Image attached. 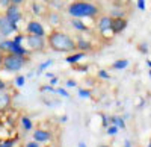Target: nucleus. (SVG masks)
Listing matches in <instances>:
<instances>
[{
	"label": "nucleus",
	"mask_w": 151,
	"mask_h": 147,
	"mask_svg": "<svg viewBox=\"0 0 151 147\" xmlns=\"http://www.w3.org/2000/svg\"><path fill=\"white\" fill-rule=\"evenodd\" d=\"M98 76L101 77V79H109V77H110V76L107 75V71H104V70H100V71H98Z\"/></svg>",
	"instance_id": "obj_23"
},
{
	"label": "nucleus",
	"mask_w": 151,
	"mask_h": 147,
	"mask_svg": "<svg viewBox=\"0 0 151 147\" xmlns=\"http://www.w3.org/2000/svg\"><path fill=\"white\" fill-rule=\"evenodd\" d=\"M67 87H68V88L76 87V80H68V82H67Z\"/></svg>",
	"instance_id": "obj_31"
},
{
	"label": "nucleus",
	"mask_w": 151,
	"mask_h": 147,
	"mask_svg": "<svg viewBox=\"0 0 151 147\" xmlns=\"http://www.w3.org/2000/svg\"><path fill=\"white\" fill-rule=\"evenodd\" d=\"M127 20L122 18V17H116V18H112V24H110V29L113 33H121L125 28H127Z\"/></svg>",
	"instance_id": "obj_7"
},
{
	"label": "nucleus",
	"mask_w": 151,
	"mask_h": 147,
	"mask_svg": "<svg viewBox=\"0 0 151 147\" xmlns=\"http://www.w3.org/2000/svg\"><path fill=\"white\" fill-rule=\"evenodd\" d=\"M112 123L115 125L118 129H119V127H121V129L125 127V123H124V120H122L121 117H112Z\"/></svg>",
	"instance_id": "obj_16"
},
{
	"label": "nucleus",
	"mask_w": 151,
	"mask_h": 147,
	"mask_svg": "<svg viewBox=\"0 0 151 147\" xmlns=\"http://www.w3.org/2000/svg\"><path fill=\"white\" fill-rule=\"evenodd\" d=\"M71 24H73V28L77 29V30H88V28L80 21V18H74V20L71 21Z\"/></svg>",
	"instance_id": "obj_14"
},
{
	"label": "nucleus",
	"mask_w": 151,
	"mask_h": 147,
	"mask_svg": "<svg viewBox=\"0 0 151 147\" xmlns=\"http://www.w3.org/2000/svg\"><path fill=\"white\" fill-rule=\"evenodd\" d=\"M9 103H11V96L2 90L0 91V111H5L9 106Z\"/></svg>",
	"instance_id": "obj_11"
},
{
	"label": "nucleus",
	"mask_w": 151,
	"mask_h": 147,
	"mask_svg": "<svg viewBox=\"0 0 151 147\" xmlns=\"http://www.w3.org/2000/svg\"><path fill=\"white\" fill-rule=\"evenodd\" d=\"M2 64H3V68L8 71H18L24 65V58L14 53H8L6 56H3Z\"/></svg>",
	"instance_id": "obj_3"
},
{
	"label": "nucleus",
	"mask_w": 151,
	"mask_h": 147,
	"mask_svg": "<svg viewBox=\"0 0 151 147\" xmlns=\"http://www.w3.org/2000/svg\"><path fill=\"white\" fill-rule=\"evenodd\" d=\"M76 49H82V50H88V49H91V44L85 41V40H79L76 43Z\"/></svg>",
	"instance_id": "obj_15"
},
{
	"label": "nucleus",
	"mask_w": 151,
	"mask_h": 147,
	"mask_svg": "<svg viewBox=\"0 0 151 147\" xmlns=\"http://www.w3.org/2000/svg\"><path fill=\"white\" fill-rule=\"evenodd\" d=\"M17 30H18L17 24L11 23L6 17H2V18H0V35L8 36V35H11L12 32H17Z\"/></svg>",
	"instance_id": "obj_5"
},
{
	"label": "nucleus",
	"mask_w": 151,
	"mask_h": 147,
	"mask_svg": "<svg viewBox=\"0 0 151 147\" xmlns=\"http://www.w3.org/2000/svg\"><path fill=\"white\" fill-rule=\"evenodd\" d=\"M79 147H86V144H85V143L82 141V143H79Z\"/></svg>",
	"instance_id": "obj_39"
},
{
	"label": "nucleus",
	"mask_w": 151,
	"mask_h": 147,
	"mask_svg": "<svg viewBox=\"0 0 151 147\" xmlns=\"http://www.w3.org/2000/svg\"><path fill=\"white\" fill-rule=\"evenodd\" d=\"M5 17H6L11 23L17 24V23L20 21V18H21V12H20L18 6L14 5V3H11V5L6 8V15H5Z\"/></svg>",
	"instance_id": "obj_6"
},
{
	"label": "nucleus",
	"mask_w": 151,
	"mask_h": 147,
	"mask_svg": "<svg viewBox=\"0 0 151 147\" xmlns=\"http://www.w3.org/2000/svg\"><path fill=\"white\" fill-rule=\"evenodd\" d=\"M68 14L74 18L95 17L98 14V8L89 2H74L68 6Z\"/></svg>",
	"instance_id": "obj_2"
},
{
	"label": "nucleus",
	"mask_w": 151,
	"mask_h": 147,
	"mask_svg": "<svg viewBox=\"0 0 151 147\" xmlns=\"http://www.w3.org/2000/svg\"><path fill=\"white\" fill-rule=\"evenodd\" d=\"M50 138H52L50 132L42 130V129H36L35 133H33V141H36V143H45V141H48Z\"/></svg>",
	"instance_id": "obj_9"
},
{
	"label": "nucleus",
	"mask_w": 151,
	"mask_h": 147,
	"mask_svg": "<svg viewBox=\"0 0 151 147\" xmlns=\"http://www.w3.org/2000/svg\"><path fill=\"white\" fill-rule=\"evenodd\" d=\"M85 58V53L83 52H80V53H74V55H71V56H68L65 61L68 64H76V62H79L80 59H83Z\"/></svg>",
	"instance_id": "obj_12"
},
{
	"label": "nucleus",
	"mask_w": 151,
	"mask_h": 147,
	"mask_svg": "<svg viewBox=\"0 0 151 147\" xmlns=\"http://www.w3.org/2000/svg\"><path fill=\"white\" fill-rule=\"evenodd\" d=\"M24 82H26V77H24V76H18V77L15 79V85H17L18 88L24 87Z\"/></svg>",
	"instance_id": "obj_18"
},
{
	"label": "nucleus",
	"mask_w": 151,
	"mask_h": 147,
	"mask_svg": "<svg viewBox=\"0 0 151 147\" xmlns=\"http://www.w3.org/2000/svg\"><path fill=\"white\" fill-rule=\"evenodd\" d=\"M103 126H107V118L103 115Z\"/></svg>",
	"instance_id": "obj_36"
},
{
	"label": "nucleus",
	"mask_w": 151,
	"mask_h": 147,
	"mask_svg": "<svg viewBox=\"0 0 151 147\" xmlns=\"http://www.w3.org/2000/svg\"><path fill=\"white\" fill-rule=\"evenodd\" d=\"M11 5V0H0V6H3V8H8Z\"/></svg>",
	"instance_id": "obj_29"
},
{
	"label": "nucleus",
	"mask_w": 151,
	"mask_h": 147,
	"mask_svg": "<svg viewBox=\"0 0 151 147\" xmlns=\"http://www.w3.org/2000/svg\"><path fill=\"white\" fill-rule=\"evenodd\" d=\"M5 87H6V85H5V82H3L2 79H0V91H2V90H5Z\"/></svg>",
	"instance_id": "obj_33"
},
{
	"label": "nucleus",
	"mask_w": 151,
	"mask_h": 147,
	"mask_svg": "<svg viewBox=\"0 0 151 147\" xmlns=\"http://www.w3.org/2000/svg\"><path fill=\"white\" fill-rule=\"evenodd\" d=\"M48 44L55 52L60 53H70L76 50V41L64 32H52L48 36Z\"/></svg>",
	"instance_id": "obj_1"
},
{
	"label": "nucleus",
	"mask_w": 151,
	"mask_h": 147,
	"mask_svg": "<svg viewBox=\"0 0 151 147\" xmlns=\"http://www.w3.org/2000/svg\"><path fill=\"white\" fill-rule=\"evenodd\" d=\"M47 147H48V146H47Z\"/></svg>",
	"instance_id": "obj_41"
},
{
	"label": "nucleus",
	"mask_w": 151,
	"mask_h": 147,
	"mask_svg": "<svg viewBox=\"0 0 151 147\" xmlns=\"http://www.w3.org/2000/svg\"><path fill=\"white\" fill-rule=\"evenodd\" d=\"M52 64H53V61H50V59H48V61H47V62H44V64H41V65H40V71H42V70H45L47 67H50V65H52Z\"/></svg>",
	"instance_id": "obj_22"
},
{
	"label": "nucleus",
	"mask_w": 151,
	"mask_h": 147,
	"mask_svg": "<svg viewBox=\"0 0 151 147\" xmlns=\"http://www.w3.org/2000/svg\"><path fill=\"white\" fill-rule=\"evenodd\" d=\"M139 49H141L142 53H148V44H147V43H145V44H141Z\"/></svg>",
	"instance_id": "obj_28"
},
{
	"label": "nucleus",
	"mask_w": 151,
	"mask_h": 147,
	"mask_svg": "<svg viewBox=\"0 0 151 147\" xmlns=\"http://www.w3.org/2000/svg\"><path fill=\"white\" fill-rule=\"evenodd\" d=\"M129 61L127 59H119V61H116V62H113V68L115 70H122V68H125V67H129Z\"/></svg>",
	"instance_id": "obj_13"
},
{
	"label": "nucleus",
	"mask_w": 151,
	"mask_h": 147,
	"mask_svg": "<svg viewBox=\"0 0 151 147\" xmlns=\"http://www.w3.org/2000/svg\"><path fill=\"white\" fill-rule=\"evenodd\" d=\"M55 93H56V94H60V96H64V97H70V94H68L64 88H58V90H55Z\"/></svg>",
	"instance_id": "obj_21"
},
{
	"label": "nucleus",
	"mask_w": 151,
	"mask_h": 147,
	"mask_svg": "<svg viewBox=\"0 0 151 147\" xmlns=\"http://www.w3.org/2000/svg\"><path fill=\"white\" fill-rule=\"evenodd\" d=\"M23 40H24V36H23V35H17V36H15V38L12 40V41L17 43V44H21V43H23Z\"/></svg>",
	"instance_id": "obj_26"
},
{
	"label": "nucleus",
	"mask_w": 151,
	"mask_h": 147,
	"mask_svg": "<svg viewBox=\"0 0 151 147\" xmlns=\"http://www.w3.org/2000/svg\"><path fill=\"white\" fill-rule=\"evenodd\" d=\"M101 147H109V146H101Z\"/></svg>",
	"instance_id": "obj_40"
},
{
	"label": "nucleus",
	"mask_w": 151,
	"mask_h": 147,
	"mask_svg": "<svg viewBox=\"0 0 151 147\" xmlns=\"http://www.w3.org/2000/svg\"><path fill=\"white\" fill-rule=\"evenodd\" d=\"M26 43H27V46L32 49V50H42V49L45 47L44 36L33 35V33H29V36L26 38Z\"/></svg>",
	"instance_id": "obj_4"
},
{
	"label": "nucleus",
	"mask_w": 151,
	"mask_h": 147,
	"mask_svg": "<svg viewBox=\"0 0 151 147\" xmlns=\"http://www.w3.org/2000/svg\"><path fill=\"white\" fill-rule=\"evenodd\" d=\"M79 96L82 97V99H89L91 97V93L88 90H79Z\"/></svg>",
	"instance_id": "obj_19"
},
{
	"label": "nucleus",
	"mask_w": 151,
	"mask_h": 147,
	"mask_svg": "<svg viewBox=\"0 0 151 147\" xmlns=\"http://www.w3.org/2000/svg\"><path fill=\"white\" fill-rule=\"evenodd\" d=\"M32 9H33V12H35V14H41V6H40V5L33 3V5H32Z\"/></svg>",
	"instance_id": "obj_24"
},
{
	"label": "nucleus",
	"mask_w": 151,
	"mask_h": 147,
	"mask_svg": "<svg viewBox=\"0 0 151 147\" xmlns=\"http://www.w3.org/2000/svg\"><path fill=\"white\" fill-rule=\"evenodd\" d=\"M2 61H3V52L0 50V64H2Z\"/></svg>",
	"instance_id": "obj_38"
},
{
	"label": "nucleus",
	"mask_w": 151,
	"mask_h": 147,
	"mask_svg": "<svg viewBox=\"0 0 151 147\" xmlns=\"http://www.w3.org/2000/svg\"><path fill=\"white\" fill-rule=\"evenodd\" d=\"M137 8L141 11H145V0H137Z\"/></svg>",
	"instance_id": "obj_27"
},
{
	"label": "nucleus",
	"mask_w": 151,
	"mask_h": 147,
	"mask_svg": "<svg viewBox=\"0 0 151 147\" xmlns=\"http://www.w3.org/2000/svg\"><path fill=\"white\" fill-rule=\"evenodd\" d=\"M58 83V79L56 77H52V80H50V85H56Z\"/></svg>",
	"instance_id": "obj_34"
},
{
	"label": "nucleus",
	"mask_w": 151,
	"mask_h": 147,
	"mask_svg": "<svg viewBox=\"0 0 151 147\" xmlns=\"http://www.w3.org/2000/svg\"><path fill=\"white\" fill-rule=\"evenodd\" d=\"M21 126L26 129V130H30V129H32V121H30V118L23 117V118H21Z\"/></svg>",
	"instance_id": "obj_17"
},
{
	"label": "nucleus",
	"mask_w": 151,
	"mask_h": 147,
	"mask_svg": "<svg viewBox=\"0 0 151 147\" xmlns=\"http://www.w3.org/2000/svg\"><path fill=\"white\" fill-rule=\"evenodd\" d=\"M12 146H14V140H6L0 147H12Z\"/></svg>",
	"instance_id": "obj_25"
},
{
	"label": "nucleus",
	"mask_w": 151,
	"mask_h": 147,
	"mask_svg": "<svg viewBox=\"0 0 151 147\" xmlns=\"http://www.w3.org/2000/svg\"><path fill=\"white\" fill-rule=\"evenodd\" d=\"M124 147H132V144H130V140H125V143H124Z\"/></svg>",
	"instance_id": "obj_35"
},
{
	"label": "nucleus",
	"mask_w": 151,
	"mask_h": 147,
	"mask_svg": "<svg viewBox=\"0 0 151 147\" xmlns=\"http://www.w3.org/2000/svg\"><path fill=\"white\" fill-rule=\"evenodd\" d=\"M26 147H40V146H38V143H36V141H30V143H27V144H26Z\"/></svg>",
	"instance_id": "obj_30"
},
{
	"label": "nucleus",
	"mask_w": 151,
	"mask_h": 147,
	"mask_svg": "<svg viewBox=\"0 0 151 147\" xmlns=\"http://www.w3.org/2000/svg\"><path fill=\"white\" fill-rule=\"evenodd\" d=\"M116 132H118V127L113 125V126H107V133L109 135H116Z\"/></svg>",
	"instance_id": "obj_20"
},
{
	"label": "nucleus",
	"mask_w": 151,
	"mask_h": 147,
	"mask_svg": "<svg viewBox=\"0 0 151 147\" xmlns=\"http://www.w3.org/2000/svg\"><path fill=\"white\" fill-rule=\"evenodd\" d=\"M27 32L29 33H33V35H40V36H44L45 35V30L42 28V24L40 21H29L27 24Z\"/></svg>",
	"instance_id": "obj_8"
},
{
	"label": "nucleus",
	"mask_w": 151,
	"mask_h": 147,
	"mask_svg": "<svg viewBox=\"0 0 151 147\" xmlns=\"http://www.w3.org/2000/svg\"><path fill=\"white\" fill-rule=\"evenodd\" d=\"M60 120H62V123H65V121H67V120H68V117H67V115H64V117H62V118H60Z\"/></svg>",
	"instance_id": "obj_37"
},
{
	"label": "nucleus",
	"mask_w": 151,
	"mask_h": 147,
	"mask_svg": "<svg viewBox=\"0 0 151 147\" xmlns=\"http://www.w3.org/2000/svg\"><path fill=\"white\" fill-rule=\"evenodd\" d=\"M23 2H24V0H11V3H14V5H20Z\"/></svg>",
	"instance_id": "obj_32"
},
{
	"label": "nucleus",
	"mask_w": 151,
	"mask_h": 147,
	"mask_svg": "<svg viewBox=\"0 0 151 147\" xmlns=\"http://www.w3.org/2000/svg\"><path fill=\"white\" fill-rule=\"evenodd\" d=\"M110 24H112V17H101L98 21V30L104 33L110 29Z\"/></svg>",
	"instance_id": "obj_10"
}]
</instances>
